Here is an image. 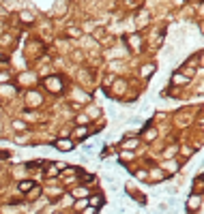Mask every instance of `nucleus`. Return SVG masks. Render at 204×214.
Returning <instances> with one entry per match:
<instances>
[{"mask_svg":"<svg viewBox=\"0 0 204 214\" xmlns=\"http://www.w3.org/2000/svg\"><path fill=\"white\" fill-rule=\"evenodd\" d=\"M43 86L48 88L50 92H62V77H58V75H50V77H45L43 79Z\"/></svg>","mask_w":204,"mask_h":214,"instance_id":"obj_1","label":"nucleus"},{"mask_svg":"<svg viewBox=\"0 0 204 214\" xmlns=\"http://www.w3.org/2000/svg\"><path fill=\"white\" fill-rule=\"evenodd\" d=\"M54 146H56L58 150H73V141H71V139L60 137V139H56V141H54Z\"/></svg>","mask_w":204,"mask_h":214,"instance_id":"obj_2","label":"nucleus"},{"mask_svg":"<svg viewBox=\"0 0 204 214\" xmlns=\"http://www.w3.org/2000/svg\"><path fill=\"white\" fill-rule=\"evenodd\" d=\"M127 41H129V50L140 52V45H142V37H140V34H131Z\"/></svg>","mask_w":204,"mask_h":214,"instance_id":"obj_3","label":"nucleus"},{"mask_svg":"<svg viewBox=\"0 0 204 214\" xmlns=\"http://www.w3.org/2000/svg\"><path fill=\"white\" fill-rule=\"evenodd\" d=\"M28 105H32V107H37V105H41L43 103V97L41 94H37V92H28Z\"/></svg>","mask_w":204,"mask_h":214,"instance_id":"obj_4","label":"nucleus"},{"mask_svg":"<svg viewBox=\"0 0 204 214\" xmlns=\"http://www.w3.org/2000/svg\"><path fill=\"white\" fill-rule=\"evenodd\" d=\"M200 201H202V195H198V193H196L193 197H189V203H187V206H189V210H191V212H196V210L200 208Z\"/></svg>","mask_w":204,"mask_h":214,"instance_id":"obj_5","label":"nucleus"},{"mask_svg":"<svg viewBox=\"0 0 204 214\" xmlns=\"http://www.w3.org/2000/svg\"><path fill=\"white\" fill-rule=\"evenodd\" d=\"M157 71V64L155 62H148V64H144V69H142V77H150L153 73Z\"/></svg>","mask_w":204,"mask_h":214,"instance_id":"obj_6","label":"nucleus"},{"mask_svg":"<svg viewBox=\"0 0 204 214\" xmlns=\"http://www.w3.org/2000/svg\"><path fill=\"white\" fill-rule=\"evenodd\" d=\"M88 203L93 206L95 210H97V208H101V206H103V195H93V197L88 199Z\"/></svg>","mask_w":204,"mask_h":214,"instance_id":"obj_7","label":"nucleus"},{"mask_svg":"<svg viewBox=\"0 0 204 214\" xmlns=\"http://www.w3.org/2000/svg\"><path fill=\"white\" fill-rule=\"evenodd\" d=\"M148 21H150L148 13H138V17H135V24H138V26H146Z\"/></svg>","mask_w":204,"mask_h":214,"instance_id":"obj_8","label":"nucleus"},{"mask_svg":"<svg viewBox=\"0 0 204 214\" xmlns=\"http://www.w3.org/2000/svg\"><path fill=\"white\" fill-rule=\"evenodd\" d=\"M172 81H180L178 86H185V84H189V77L183 75V73H174V75H172Z\"/></svg>","mask_w":204,"mask_h":214,"instance_id":"obj_9","label":"nucleus"},{"mask_svg":"<svg viewBox=\"0 0 204 214\" xmlns=\"http://www.w3.org/2000/svg\"><path fill=\"white\" fill-rule=\"evenodd\" d=\"M19 19L24 21V24H32V21H35V13H30V11H24V13L19 15Z\"/></svg>","mask_w":204,"mask_h":214,"instance_id":"obj_10","label":"nucleus"},{"mask_svg":"<svg viewBox=\"0 0 204 214\" xmlns=\"http://www.w3.org/2000/svg\"><path fill=\"white\" fill-rule=\"evenodd\" d=\"M30 186H35V184H32L30 180H24V182H19V191H21V193H28Z\"/></svg>","mask_w":204,"mask_h":214,"instance_id":"obj_11","label":"nucleus"},{"mask_svg":"<svg viewBox=\"0 0 204 214\" xmlns=\"http://www.w3.org/2000/svg\"><path fill=\"white\" fill-rule=\"evenodd\" d=\"M67 32H69V37H73V39H82V30H80L77 26L69 28V30H67Z\"/></svg>","mask_w":204,"mask_h":214,"instance_id":"obj_12","label":"nucleus"},{"mask_svg":"<svg viewBox=\"0 0 204 214\" xmlns=\"http://www.w3.org/2000/svg\"><path fill=\"white\" fill-rule=\"evenodd\" d=\"M13 126H15L17 131H21V129H26V122H21V120H15V122H13Z\"/></svg>","mask_w":204,"mask_h":214,"instance_id":"obj_13","label":"nucleus"},{"mask_svg":"<svg viewBox=\"0 0 204 214\" xmlns=\"http://www.w3.org/2000/svg\"><path fill=\"white\" fill-rule=\"evenodd\" d=\"M39 193H41V188L37 186L35 191H28V199H32V197H39Z\"/></svg>","mask_w":204,"mask_h":214,"instance_id":"obj_14","label":"nucleus"},{"mask_svg":"<svg viewBox=\"0 0 204 214\" xmlns=\"http://www.w3.org/2000/svg\"><path fill=\"white\" fill-rule=\"evenodd\" d=\"M172 154H176V148H168V150L163 152V156H166V158H170Z\"/></svg>","mask_w":204,"mask_h":214,"instance_id":"obj_15","label":"nucleus"},{"mask_svg":"<svg viewBox=\"0 0 204 214\" xmlns=\"http://www.w3.org/2000/svg\"><path fill=\"white\" fill-rule=\"evenodd\" d=\"M150 176H153V178H157V180H161V178H163V174H161V171H150Z\"/></svg>","mask_w":204,"mask_h":214,"instance_id":"obj_16","label":"nucleus"},{"mask_svg":"<svg viewBox=\"0 0 204 214\" xmlns=\"http://www.w3.org/2000/svg\"><path fill=\"white\" fill-rule=\"evenodd\" d=\"M135 144H138V141L131 139V141H127V144H125V148H135Z\"/></svg>","mask_w":204,"mask_h":214,"instance_id":"obj_17","label":"nucleus"},{"mask_svg":"<svg viewBox=\"0 0 204 214\" xmlns=\"http://www.w3.org/2000/svg\"><path fill=\"white\" fill-rule=\"evenodd\" d=\"M84 133H86V129H84V126H80V129H77V137L82 139V137H84Z\"/></svg>","mask_w":204,"mask_h":214,"instance_id":"obj_18","label":"nucleus"},{"mask_svg":"<svg viewBox=\"0 0 204 214\" xmlns=\"http://www.w3.org/2000/svg\"><path fill=\"white\" fill-rule=\"evenodd\" d=\"M146 139H148V141L155 139V131H146Z\"/></svg>","mask_w":204,"mask_h":214,"instance_id":"obj_19","label":"nucleus"},{"mask_svg":"<svg viewBox=\"0 0 204 214\" xmlns=\"http://www.w3.org/2000/svg\"><path fill=\"white\" fill-rule=\"evenodd\" d=\"M183 154H185V156H189V154H193V148H183Z\"/></svg>","mask_w":204,"mask_h":214,"instance_id":"obj_20","label":"nucleus"},{"mask_svg":"<svg viewBox=\"0 0 204 214\" xmlns=\"http://www.w3.org/2000/svg\"><path fill=\"white\" fill-rule=\"evenodd\" d=\"M88 191H86V188H77V191H75V195H86Z\"/></svg>","mask_w":204,"mask_h":214,"instance_id":"obj_21","label":"nucleus"},{"mask_svg":"<svg viewBox=\"0 0 204 214\" xmlns=\"http://www.w3.org/2000/svg\"><path fill=\"white\" fill-rule=\"evenodd\" d=\"M0 118H2V116H0Z\"/></svg>","mask_w":204,"mask_h":214,"instance_id":"obj_22","label":"nucleus"}]
</instances>
